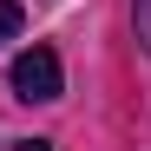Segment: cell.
Returning <instances> with one entry per match:
<instances>
[{
    "label": "cell",
    "instance_id": "2",
    "mask_svg": "<svg viewBox=\"0 0 151 151\" xmlns=\"http://www.w3.org/2000/svg\"><path fill=\"white\" fill-rule=\"evenodd\" d=\"M20 20H27V13H20V0H0V46L20 40Z\"/></svg>",
    "mask_w": 151,
    "mask_h": 151
},
{
    "label": "cell",
    "instance_id": "1",
    "mask_svg": "<svg viewBox=\"0 0 151 151\" xmlns=\"http://www.w3.org/2000/svg\"><path fill=\"white\" fill-rule=\"evenodd\" d=\"M66 72H59V53L53 46H27V53L13 59V92L27 99V105H46V99H59Z\"/></svg>",
    "mask_w": 151,
    "mask_h": 151
},
{
    "label": "cell",
    "instance_id": "3",
    "mask_svg": "<svg viewBox=\"0 0 151 151\" xmlns=\"http://www.w3.org/2000/svg\"><path fill=\"white\" fill-rule=\"evenodd\" d=\"M20 151H53V145H46V138H33V145H20Z\"/></svg>",
    "mask_w": 151,
    "mask_h": 151
}]
</instances>
